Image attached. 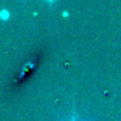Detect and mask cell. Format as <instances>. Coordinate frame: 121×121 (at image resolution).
Here are the masks:
<instances>
[{"label": "cell", "instance_id": "obj_1", "mask_svg": "<svg viewBox=\"0 0 121 121\" xmlns=\"http://www.w3.org/2000/svg\"><path fill=\"white\" fill-rule=\"evenodd\" d=\"M8 17H9L8 11H5V9L0 11V18H3V20H8Z\"/></svg>", "mask_w": 121, "mask_h": 121}, {"label": "cell", "instance_id": "obj_2", "mask_svg": "<svg viewBox=\"0 0 121 121\" xmlns=\"http://www.w3.org/2000/svg\"><path fill=\"white\" fill-rule=\"evenodd\" d=\"M69 121H78V120H77V118H76V117H74V116H73V117H72V118H70V120H69Z\"/></svg>", "mask_w": 121, "mask_h": 121}]
</instances>
